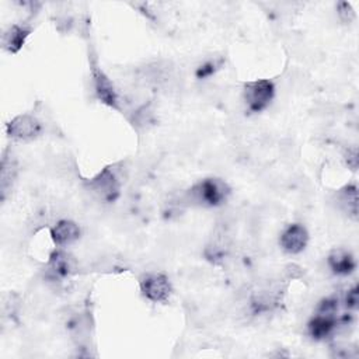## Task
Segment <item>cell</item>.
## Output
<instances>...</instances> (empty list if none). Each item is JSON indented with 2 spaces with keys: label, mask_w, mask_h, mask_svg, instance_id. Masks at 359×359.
<instances>
[{
  "label": "cell",
  "mask_w": 359,
  "mask_h": 359,
  "mask_svg": "<svg viewBox=\"0 0 359 359\" xmlns=\"http://www.w3.org/2000/svg\"><path fill=\"white\" fill-rule=\"evenodd\" d=\"M220 66V62H216V60H209L206 63H203L202 66H199L196 69V77L198 79H205V77H209L212 76Z\"/></svg>",
  "instance_id": "15"
},
{
  "label": "cell",
  "mask_w": 359,
  "mask_h": 359,
  "mask_svg": "<svg viewBox=\"0 0 359 359\" xmlns=\"http://www.w3.org/2000/svg\"><path fill=\"white\" fill-rule=\"evenodd\" d=\"M74 261L73 258L63 251H53L49 257L46 272L52 279L63 280L69 278L74 272Z\"/></svg>",
  "instance_id": "9"
},
{
  "label": "cell",
  "mask_w": 359,
  "mask_h": 359,
  "mask_svg": "<svg viewBox=\"0 0 359 359\" xmlns=\"http://www.w3.org/2000/svg\"><path fill=\"white\" fill-rule=\"evenodd\" d=\"M50 237L52 241L57 247H66L79 240L80 237V227L72 220H59L52 229H50Z\"/></svg>",
  "instance_id": "11"
},
{
  "label": "cell",
  "mask_w": 359,
  "mask_h": 359,
  "mask_svg": "<svg viewBox=\"0 0 359 359\" xmlns=\"http://www.w3.org/2000/svg\"><path fill=\"white\" fill-rule=\"evenodd\" d=\"M358 302H359V299H358V287L353 286V287L349 289L348 293H346L345 306H346L348 309H351V310H356V309H358Z\"/></svg>",
  "instance_id": "17"
},
{
  "label": "cell",
  "mask_w": 359,
  "mask_h": 359,
  "mask_svg": "<svg viewBox=\"0 0 359 359\" xmlns=\"http://www.w3.org/2000/svg\"><path fill=\"white\" fill-rule=\"evenodd\" d=\"M338 15H339V18H341L344 22H349V21L353 20L355 13H353L351 4L342 1V3L338 4Z\"/></svg>",
  "instance_id": "16"
},
{
  "label": "cell",
  "mask_w": 359,
  "mask_h": 359,
  "mask_svg": "<svg viewBox=\"0 0 359 359\" xmlns=\"http://www.w3.org/2000/svg\"><path fill=\"white\" fill-rule=\"evenodd\" d=\"M87 185L90 192L104 202H114L118 198L121 189V184L115 172L109 168H104L94 178H91Z\"/></svg>",
  "instance_id": "5"
},
{
  "label": "cell",
  "mask_w": 359,
  "mask_h": 359,
  "mask_svg": "<svg viewBox=\"0 0 359 359\" xmlns=\"http://www.w3.org/2000/svg\"><path fill=\"white\" fill-rule=\"evenodd\" d=\"M91 77L94 91L98 100L108 107L118 108V94L115 91V87L112 81L108 79V76L101 70V67H98L95 60L91 62Z\"/></svg>",
  "instance_id": "7"
},
{
  "label": "cell",
  "mask_w": 359,
  "mask_h": 359,
  "mask_svg": "<svg viewBox=\"0 0 359 359\" xmlns=\"http://www.w3.org/2000/svg\"><path fill=\"white\" fill-rule=\"evenodd\" d=\"M273 95H275L273 83L265 79L248 81L243 90L244 102L248 111L251 112L264 111L273 100Z\"/></svg>",
  "instance_id": "3"
},
{
  "label": "cell",
  "mask_w": 359,
  "mask_h": 359,
  "mask_svg": "<svg viewBox=\"0 0 359 359\" xmlns=\"http://www.w3.org/2000/svg\"><path fill=\"white\" fill-rule=\"evenodd\" d=\"M142 294L153 303H165L172 292L170 279L160 272L146 273L140 278Z\"/></svg>",
  "instance_id": "4"
},
{
  "label": "cell",
  "mask_w": 359,
  "mask_h": 359,
  "mask_svg": "<svg viewBox=\"0 0 359 359\" xmlns=\"http://www.w3.org/2000/svg\"><path fill=\"white\" fill-rule=\"evenodd\" d=\"M309 243L307 229L300 223L289 224L283 233L280 234L279 244L282 250L287 254H299L302 252Z\"/></svg>",
  "instance_id": "8"
},
{
  "label": "cell",
  "mask_w": 359,
  "mask_h": 359,
  "mask_svg": "<svg viewBox=\"0 0 359 359\" xmlns=\"http://www.w3.org/2000/svg\"><path fill=\"white\" fill-rule=\"evenodd\" d=\"M346 163L352 170H356L358 167V150L356 149H351L346 153Z\"/></svg>",
  "instance_id": "18"
},
{
  "label": "cell",
  "mask_w": 359,
  "mask_h": 359,
  "mask_svg": "<svg viewBox=\"0 0 359 359\" xmlns=\"http://www.w3.org/2000/svg\"><path fill=\"white\" fill-rule=\"evenodd\" d=\"M229 250H230L229 234H227V231L224 229L217 227L213 231L209 244L206 245V257L212 262L219 264V262L224 261V258L229 254Z\"/></svg>",
  "instance_id": "10"
},
{
  "label": "cell",
  "mask_w": 359,
  "mask_h": 359,
  "mask_svg": "<svg viewBox=\"0 0 359 359\" xmlns=\"http://www.w3.org/2000/svg\"><path fill=\"white\" fill-rule=\"evenodd\" d=\"M230 194L229 185L220 178H205L196 182L187 194L188 201L201 206H219Z\"/></svg>",
  "instance_id": "1"
},
{
  "label": "cell",
  "mask_w": 359,
  "mask_h": 359,
  "mask_svg": "<svg viewBox=\"0 0 359 359\" xmlns=\"http://www.w3.org/2000/svg\"><path fill=\"white\" fill-rule=\"evenodd\" d=\"M42 132L41 122L29 114L15 116L7 123V135L18 142H29L36 139Z\"/></svg>",
  "instance_id": "6"
},
{
  "label": "cell",
  "mask_w": 359,
  "mask_h": 359,
  "mask_svg": "<svg viewBox=\"0 0 359 359\" xmlns=\"http://www.w3.org/2000/svg\"><path fill=\"white\" fill-rule=\"evenodd\" d=\"M28 35H29L28 28H25L22 25H18V24L10 25L1 36L3 49L10 52V53H17L22 48V45L25 43V39H27Z\"/></svg>",
  "instance_id": "13"
},
{
  "label": "cell",
  "mask_w": 359,
  "mask_h": 359,
  "mask_svg": "<svg viewBox=\"0 0 359 359\" xmlns=\"http://www.w3.org/2000/svg\"><path fill=\"white\" fill-rule=\"evenodd\" d=\"M327 262H328L330 269L335 275H339V276L349 275L356 268V262H355L353 255L349 251L344 250V248L332 250L328 255Z\"/></svg>",
  "instance_id": "12"
},
{
  "label": "cell",
  "mask_w": 359,
  "mask_h": 359,
  "mask_svg": "<svg viewBox=\"0 0 359 359\" xmlns=\"http://www.w3.org/2000/svg\"><path fill=\"white\" fill-rule=\"evenodd\" d=\"M337 310H338V302L332 297L324 299L320 303L317 313L311 317L307 325L309 332L314 339H324L334 332V330L338 325Z\"/></svg>",
  "instance_id": "2"
},
{
  "label": "cell",
  "mask_w": 359,
  "mask_h": 359,
  "mask_svg": "<svg viewBox=\"0 0 359 359\" xmlns=\"http://www.w3.org/2000/svg\"><path fill=\"white\" fill-rule=\"evenodd\" d=\"M337 205L352 219L358 217V191L355 185H346L337 192Z\"/></svg>",
  "instance_id": "14"
}]
</instances>
